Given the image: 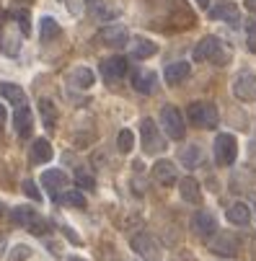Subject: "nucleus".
Masks as SVG:
<instances>
[{
    "mask_svg": "<svg viewBox=\"0 0 256 261\" xmlns=\"http://www.w3.org/2000/svg\"><path fill=\"white\" fill-rule=\"evenodd\" d=\"M238 158V140L231 132H220L215 137V161L217 166H233Z\"/></svg>",
    "mask_w": 256,
    "mask_h": 261,
    "instance_id": "4",
    "label": "nucleus"
},
{
    "mask_svg": "<svg viewBox=\"0 0 256 261\" xmlns=\"http://www.w3.org/2000/svg\"><path fill=\"white\" fill-rule=\"evenodd\" d=\"M178 194H181V199L189 202V204H199L202 202V189H199L197 178H192V176L178 181Z\"/></svg>",
    "mask_w": 256,
    "mask_h": 261,
    "instance_id": "13",
    "label": "nucleus"
},
{
    "mask_svg": "<svg viewBox=\"0 0 256 261\" xmlns=\"http://www.w3.org/2000/svg\"><path fill=\"white\" fill-rule=\"evenodd\" d=\"M42 186L52 194V197H60V192L67 186V176L62 171H44L42 173Z\"/></svg>",
    "mask_w": 256,
    "mask_h": 261,
    "instance_id": "14",
    "label": "nucleus"
},
{
    "mask_svg": "<svg viewBox=\"0 0 256 261\" xmlns=\"http://www.w3.org/2000/svg\"><path fill=\"white\" fill-rule=\"evenodd\" d=\"M238 246L241 243H238V238L233 233H215L210 238V248L217 256H236L238 253Z\"/></svg>",
    "mask_w": 256,
    "mask_h": 261,
    "instance_id": "9",
    "label": "nucleus"
},
{
    "mask_svg": "<svg viewBox=\"0 0 256 261\" xmlns=\"http://www.w3.org/2000/svg\"><path fill=\"white\" fill-rule=\"evenodd\" d=\"M228 220L233 222V225H248V220H251V210L246 202H233L228 207Z\"/></svg>",
    "mask_w": 256,
    "mask_h": 261,
    "instance_id": "21",
    "label": "nucleus"
},
{
    "mask_svg": "<svg viewBox=\"0 0 256 261\" xmlns=\"http://www.w3.org/2000/svg\"><path fill=\"white\" fill-rule=\"evenodd\" d=\"M23 192H26V194H29L31 199H36V202H39V199H42V192H39V189H36V184H34L31 178H26V181H23Z\"/></svg>",
    "mask_w": 256,
    "mask_h": 261,
    "instance_id": "36",
    "label": "nucleus"
},
{
    "mask_svg": "<svg viewBox=\"0 0 256 261\" xmlns=\"http://www.w3.org/2000/svg\"><path fill=\"white\" fill-rule=\"evenodd\" d=\"M70 83L75 88H81V91H86V88L93 86V72L88 67H75V70H72V75H70Z\"/></svg>",
    "mask_w": 256,
    "mask_h": 261,
    "instance_id": "24",
    "label": "nucleus"
},
{
    "mask_svg": "<svg viewBox=\"0 0 256 261\" xmlns=\"http://www.w3.org/2000/svg\"><path fill=\"white\" fill-rule=\"evenodd\" d=\"M189 72H192V65L184 62V60H178V62H171V65L166 67L163 78H166V83L176 86V83H181V81H187V78H189Z\"/></svg>",
    "mask_w": 256,
    "mask_h": 261,
    "instance_id": "16",
    "label": "nucleus"
},
{
    "mask_svg": "<svg viewBox=\"0 0 256 261\" xmlns=\"http://www.w3.org/2000/svg\"><path fill=\"white\" fill-rule=\"evenodd\" d=\"M13 122H16V132H18L21 137H29V135H31V129H34V117H31V111H29L26 106H21V109L16 111Z\"/></svg>",
    "mask_w": 256,
    "mask_h": 261,
    "instance_id": "20",
    "label": "nucleus"
},
{
    "mask_svg": "<svg viewBox=\"0 0 256 261\" xmlns=\"http://www.w3.org/2000/svg\"><path fill=\"white\" fill-rule=\"evenodd\" d=\"M91 13H93V18H109V16H114V11H109L104 3H98V0H96V3H93V8H91Z\"/></svg>",
    "mask_w": 256,
    "mask_h": 261,
    "instance_id": "34",
    "label": "nucleus"
},
{
    "mask_svg": "<svg viewBox=\"0 0 256 261\" xmlns=\"http://www.w3.org/2000/svg\"><path fill=\"white\" fill-rule=\"evenodd\" d=\"M210 18H215V21H225V23L236 26V23L241 21V13H238V8H236L233 3H223V6H217V8L210 11Z\"/></svg>",
    "mask_w": 256,
    "mask_h": 261,
    "instance_id": "18",
    "label": "nucleus"
},
{
    "mask_svg": "<svg viewBox=\"0 0 256 261\" xmlns=\"http://www.w3.org/2000/svg\"><path fill=\"white\" fill-rule=\"evenodd\" d=\"M117 147H119V153H130L132 147H135V135H132V129H122L119 135H117Z\"/></svg>",
    "mask_w": 256,
    "mask_h": 261,
    "instance_id": "29",
    "label": "nucleus"
},
{
    "mask_svg": "<svg viewBox=\"0 0 256 261\" xmlns=\"http://www.w3.org/2000/svg\"><path fill=\"white\" fill-rule=\"evenodd\" d=\"M6 119H8V111H6V106H3V103H0V127L6 124Z\"/></svg>",
    "mask_w": 256,
    "mask_h": 261,
    "instance_id": "38",
    "label": "nucleus"
},
{
    "mask_svg": "<svg viewBox=\"0 0 256 261\" xmlns=\"http://www.w3.org/2000/svg\"><path fill=\"white\" fill-rule=\"evenodd\" d=\"M140 135H142V150H145V155H158V153H163L166 140H163V135L158 132V124H156L153 119L145 117V119L140 122Z\"/></svg>",
    "mask_w": 256,
    "mask_h": 261,
    "instance_id": "3",
    "label": "nucleus"
},
{
    "mask_svg": "<svg viewBox=\"0 0 256 261\" xmlns=\"http://www.w3.org/2000/svg\"><path fill=\"white\" fill-rule=\"evenodd\" d=\"M67 261H86V258H78V256H75V258H67Z\"/></svg>",
    "mask_w": 256,
    "mask_h": 261,
    "instance_id": "42",
    "label": "nucleus"
},
{
    "mask_svg": "<svg viewBox=\"0 0 256 261\" xmlns=\"http://www.w3.org/2000/svg\"><path fill=\"white\" fill-rule=\"evenodd\" d=\"M0 49H3V34H0Z\"/></svg>",
    "mask_w": 256,
    "mask_h": 261,
    "instance_id": "43",
    "label": "nucleus"
},
{
    "mask_svg": "<svg viewBox=\"0 0 256 261\" xmlns=\"http://www.w3.org/2000/svg\"><path fill=\"white\" fill-rule=\"evenodd\" d=\"M132 248L145 258V261H161V243L150 233H137L132 238Z\"/></svg>",
    "mask_w": 256,
    "mask_h": 261,
    "instance_id": "7",
    "label": "nucleus"
},
{
    "mask_svg": "<svg viewBox=\"0 0 256 261\" xmlns=\"http://www.w3.org/2000/svg\"><path fill=\"white\" fill-rule=\"evenodd\" d=\"M187 119L202 129H212L217 127V119H220V114H217V106L210 103V101H194L189 109H187Z\"/></svg>",
    "mask_w": 256,
    "mask_h": 261,
    "instance_id": "2",
    "label": "nucleus"
},
{
    "mask_svg": "<svg viewBox=\"0 0 256 261\" xmlns=\"http://www.w3.org/2000/svg\"><path fill=\"white\" fill-rule=\"evenodd\" d=\"M192 228H194V233H197L199 238H212V236L217 233V220H215L212 212L199 210V212L194 215V220H192Z\"/></svg>",
    "mask_w": 256,
    "mask_h": 261,
    "instance_id": "10",
    "label": "nucleus"
},
{
    "mask_svg": "<svg viewBox=\"0 0 256 261\" xmlns=\"http://www.w3.org/2000/svg\"><path fill=\"white\" fill-rule=\"evenodd\" d=\"M29 161H31V166H42V163L52 161V145L47 140H34Z\"/></svg>",
    "mask_w": 256,
    "mask_h": 261,
    "instance_id": "17",
    "label": "nucleus"
},
{
    "mask_svg": "<svg viewBox=\"0 0 256 261\" xmlns=\"http://www.w3.org/2000/svg\"><path fill=\"white\" fill-rule=\"evenodd\" d=\"M62 233H65V236H67V238H70V241H72V243H81V238H78V236H75V233H72V230H70V228H67V225H62Z\"/></svg>",
    "mask_w": 256,
    "mask_h": 261,
    "instance_id": "37",
    "label": "nucleus"
},
{
    "mask_svg": "<svg viewBox=\"0 0 256 261\" xmlns=\"http://www.w3.org/2000/svg\"><path fill=\"white\" fill-rule=\"evenodd\" d=\"M0 96H3L8 103H16L18 109L26 106V93H23V88L16 86V83H0Z\"/></svg>",
    "mask_w": 256,
    "mask_h": 261,
    "instance_id": "19",
    "label": "nucleus"
},
{
    "mask_svg": "<svg viewBox=\"0 0 256 261\" xmlns=\"http://www.w3.org/2000/svg\"><path fill=\"white\" fill-rule=\"evenodd\" d=\"M233 93L241 101H253L256 98V72L251 70H241L233 78Z\"/></svg>",
    "mask_w": 256,
    "mask_h": 261,
    "instance_id": "6",
    "label": "nucleus"
},
{
    "mask_svg": "<svg viewBox=\"0 0 256 261\" xmlns=\"http://www.w3.org/2000/svg\"><path fill=\"white\" fill-rule=\"evenodd\" d=\"M57 36H60V23L52 16H42V21H39V39L42 42H52V39H57Z\"/></svg>",
    "mask_w": 256,
    "mask_h": 261,
    "instance_id": "22",
    "label": "nucleus"
},
{
    "mask_svg": "<svg viewBox=\"0 0 256 261\" xmlns=\"http://www.w3.org/2000/svg\"><path fill=\"white\" fill-rule=\"evenodd\" d=\"M127 70H130V65H127L124 57H109V60L101 62V78L109 86H114V83H119L127 75Z\"/></svg>",
    "mask_w": 256,
    "mask_h": 261,
    "instance_id": "8",
    "label": "nucleus"
},
{
    "mask_svg": "<svg viewBox=\"0 0 256 261\" xmlns=\"http://www.w3.org/2000/svg\"><path fill=\"white\" fill-rule=\"evenodd\" d=\"M29 256H31V248H29L26 243H18V246H13V248H11L8 261H26Z\"/></svg>",
    "mask_w": 256,
    "mask_h": 261,
    "instance_id": "32",
    "label": "nucleus"
},
{
    "mask_svg": "<svg viewBox=\"0 0 256 261\" xmlns=\"http://www.w3.org/2000/svg\"><path fill=\"white\" fill-rule=\"evenodd\" d=\"M3 207H6V204H3V202H0V212H3Z\"/></svg>",
    "mask_w": 256,
    "mask_h": 261,
    "instance_id": "44",
    "label": "nucleus"
},
{
    "mask_svg": "<svg viewBox=\"0 0 256 261\" xmlns=\"http://www.w3.org/2000/svg\"><path fill=\"white\" fill-rule=\"evenodd\" d=\"M194 60L197 62H215V65H225L231 60V52L223 49V42L217 36H204L199 44L194 47Z\"/></svg>",
    "mask_w": 256,
    "mask_h": 261,
    "instance_id": "1",
    "label": "nucleus"
},
{
    "mask_svg": "<svg viewBox=\"0 0 256 261\" xmlns=\"http://www.w3.org/2000/svg\"><path fill=\"white\" fill-rule=\"evenodd\" d=\"M153 178L161 184V186H171L178 181V173H176V166L171 161H156L153 166Z\"/></svg>",
    "mask_w": 256,
    "mask_h": 261,
    "instance_id": "11",
    "label": "nucleus"
},
{
    "mask_svg": "<svg viewBox=\"0 0 256 261\" xmlns=\"http://www.w3.org/2000/svg\"><path fill=\"white\" fill-rule=\"evenodd\" d=\"M11 18L21 26V34H29V31H31V16H29L26 8H13V11H11Z\"/></svg>",
    "mask_w": 256,
    "mask_h": 261,
    "instance_id": "28",
    "label": "nucleus"
},
{
    "mask_svg": "<svg viewBox=\"0 0 256 261\" xmlns=\"http://www.w3.org/2000/svg\"><path fill=\"white\" fill-rule=\"evenodd\" d=\"M132 81H135V91L137 93H145V96H150L158 88V75H156L153 70H137Z\"/></svg>",
    "mask_w": 256,
    "mask_h": 261,
    "instance_id": "12",
    "label": "nucleus"
},
{
    "mask_svg": "<svg viewBox=\"0 0 256 261\" xmlns=\"http://www.w3.org/2000/svg\"><path fill=\"white\" fill-rule=\"evenodd\" d=\"M39 114H42V124L47 129H55V124H57V106L49 98H42L39 101Z\"/></svg>",
    "mask_w": 256,
    "mask_h": 261,
    "instance_id": "23",
    "label": "nucleus"
},
{
    "mask_svg": "<svg viewBox=\"0 0 256 261\" xmlns=\"http://www.w3.org/2000/svg\"><path fill=\"white\" fill-rule=\"evenodd\" d=\"M34 236H47L49 233V228H47V220H39V217H36L34 222H31V228H29Z\"/></svg>",
    "mask_w": 256,
    "mask_h": 261,
    "instance_id": "35",
    "label": "nucleus"
},
{
    "mask_svg": "<svg viewBox=\"0 0 256 261\" xmlns=\"http://www.w3.org/2000/svg\"><path fill=\"white\" fill-rule=\"evenodd\" d=\"M65 3H67V8L72 11V13H78V6H75V0H65ZM86 3V0H81V6Z\"/></svg>",
    "mask_w": 256,
    "mask_h": 261,
    "instance_id": "39",
    "label": "nucleus"
},
{
    "mask_svg": "<svg viewBox=\"0 0 256 261\" xmlns=\"http://www.w3.org/2000/svg\"><path fill=\"white\" fill-rule=\"evenodd\" d=\"M11 220L16 222V225H21V228H31V222L36 220V215H34L31 207H16L13 215H11Z\"/></svg>",
    "mask_w": 256,
    "mask_h": 261,
    "instance_id": "27",
    "label": "nucleus"
},
{
    "mask_svg": "<svg viewBox=\"0 0 256 261\" xmlns=\"http://www.w3.org/2000/svg\"><path fill=\"white\" fill-rule=\"evenodd\" d=\"M62 207H86V197L81 192H67L62 197H57Z\"/></svg>",
    "mask_w": 256,
    "mask_h": 261,
    "instance_id": "30",
    "label": "nucleus"
},
{
    "mask_svg": "<svg viewBox=\"0 0 256 261\" xmlns=\"http://www.w3.org/2000/svg\"><path fill=\"white\" fill-rule=\"evenodd\" d=\"M178 158H181V163H184L187 168H197V163H199V158H202L199 145H187L184 150L178 153Z\"/></svg>",
    "mask_w": 256,
    "mask_h": 261,
    "instance_id": "26",
    "label": "nucleus"
},
{
    "mask_svg": "<svg viewBox=\"0 0 256 261\" xmlns=\"http://www.w3.org/2000/svg\"><path fill=\"white\" fill-rule=\"evenodd\" d=\"M197 6H199V8H207V6H210V0H197Z\"/></svg>",
    "mask_w": 256,
    "mask_h": 261,
    "instance_id": "41",
    "label": "nucleus"
},
{
    "mask_svg": "<svg viewBox=\"0 0 256 261\" xmlns=\"http://www.w3.org/2000/svg\"><path fill=\"white\" fill-rule=\"evenodd\" d=\"M101 42L109 44V47H124L130 42V34L124 26H106L101 31Z\"/></svg>",
    "mask_w": 256,
    "mask_h": 261,
    "instance_id": "15",
    "label": "nucleus"
},
{
    "mask_svg": "<svg viewBox=\"0 0 256 261\" xmlns=\"http://www.w3.org/2000/svg\"><path fill=\"white\" fill-rule=\"evenodd\" d=\"M161 127L166 129V135L171 140H184L187 135V124H184V117L176 106H163L161 109Z\"/></svg>",
    "mask_w": 256,
    "mask_h": 261,
    "instance_id": "5",
    "label": "nucleus"
},
{
    "mask_svg": "<svg viewBox=\"0 0 256 261\" xmlns=\"http://www.w3.org/2000/svg\"><path fill=\"white\" fill-rule=\"evenodd\" d=\"M75 181L83 186V189H88V192H93V189H96V178H93L86 168H78V171H75Z\"/></svg>",
    "mask_w": 256,
    "mask_h": 261,
    "instance_id": "31",
    "label": "nucleus"
},
{
    "mask_svg": "<svg viewBox=\"0 0 256 261\" xmlns=\"http://www.w3.org/2000/svg\"><path fill=\"white\" fill-rule=\"evenodd\" d=\"M156 52H158L156 42H150V39H135L132 57H137V60H148V57H153Z\"/></svg>",
    "mask_w": 256,
    "mask_h": 261,
    "instance_id": "25",
    "label": "nucleus"
},
{
    "mask_svg": "<svg viewBox=\"0 0 256 261\" xmlns=\"http://www.w3.org/2000/svg\"><path fill=\"white\" fill-rule=\"evenodd\" d=\"M246 8L248 11H256V0H246Z\"/></svg>",
    "mask_w": 256,
    "mask_h": 261,
    "instance_id": "40",
    "label": "nucleus"
},
{
    "mask_svg": "<svg viewBox=\"0 0 256 261\" xmlns=\"http://www.w3.org/2000/svg\"><path fill=\"white\" fill-rule=\"evenodd\" d=\"M246 47H248V52L256 55V18L248 21V26H246Z\"/></svg>",
    "mask_w": 256,
    "mask_h": 261,
    "instance_id": "33",
    "label": "nucleus"
}]
</instances>
